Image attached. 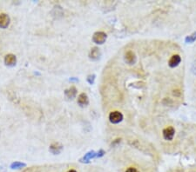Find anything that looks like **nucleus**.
Masks as SVG:
<instances>
[{
  "instance_id": "nucleus-1",
  "label": "nucleus",
  "mask_w": 196,
  "mask_h": 172,
  "mask_svg": "<svg viewBox=\"0 0 196 172\" xmlns=\"http://www.w3.org/2000/svg\"><path fill=\"white\" fill-rule=\"evenodd\" d=\"M107 38V35L103 31H97L92 36V41L97 44H103Z\"/></svg>"
},
{
  "instance_id": "nucleus-2",
  "label": "nucleus",
  "mask_w": 196,
  "mask_h": 172,
  "mask_svg": "<svg viewBox=\"0 0 196 172\" xmlns=\"http://www.w3.org/2000/svg\"><path fill=\"white\" fill-rule=\"evenodd\" d=\"M109 120L112 123L117 124L123 120V114L120 111H112L109 115Z\"/></svg>"
},
{
  "instance_id": "nucleus-3",
  "label": "nucleus",
  "mask_w": 196,
  "mask_h": 172,
  "mask_svg": "<svg viewBox=\"0 0 196 172\" xmlns=\"http://www.w3.org/2000/svg\"><path fill=\"white\" fill-rule=\"evenodd\" d=\"M162 134H163L164 139H166L167 141H171L172 139L173 138V136H174V134H175V130L172 126L167 127L163 130Z\"/></svg>"
},
{
  "instance_id": "nucleus-4",
  "label": "nucleus",
  "mask_w": 196,
  "mask_h": 172,
  "mask_svg": "<svg viewBox=\"0 0 196 172\" xmlns=\"http://www.w3.org/2000/svg\"><path fill=\"white\" fill-rule=\"evenodd\" d=\"M125 61L128 64H134L136 62V55L133 50H128L125 53Z\"/></svg>"
},
{
  "instance_id": "nucleus-5",
  "label": "nucleus",
  "mask_w": 196,
  "mask_h": 172,
  "mask_svg": "<svg viewBox=\"0 0 196 172\" xmlns=\"http://www.w3.org/2000/svg\"><path fill=\"white\" fill-rule=\"evenodd\" d=\"M10 22H11V19L7 14H5V13L0 14V28H2V29L7 28L10 25Z\"/></svg>"
},
{
  "instance_id": "nucleus-6",
  "label": "nucleus",
  "mask_w": 196,
  "mask_h": 172,
  "mask_svg": "<svg viewBox=\"0 0 196 172\" xmlns=\"http://www.w3.org/2000/svg\"><path fill=\"white\" fill-rule=\"evenodd\" d=\"M17 63V58L13 54H7L4 57V63L7 66H14Z\"/></svg>"
},
{
  "instance_id": "nucleus-7",
  "label": "nucleus",
  "mask_w": 196,
  "mask_h": 172,
  "mask_svg": "<svg viewBox=\"0 0 196 172\" xmlns=\"http://www.w3.org/2000/svg\"><path fill=\"white\" fill-rule=\"evenodd\" d=\"M89 57L92 60H98L101 57V51L100 50L98 49V47H93L92 49L90 51V54H89Z\"/></svg>"
},
{
  "instance_id": "nucleus-8",
  "label": "nucleus",
  "mask_w": 196,
  "mask_h": 172,
  "mask_svg": "<svg viewBox=\"0 0 196 172\" xmlns=\"http://www.w3.org/2000/svg\"><path fill=\"white\" fill-rule=\"evenodd\" d=\"M181 57L176 54V55L172 56L171 58H170L169 61H168V64H169V66H170L171 68H175V67H177V66L181 63Z\"/></svg>"
},
{
  "instance_id": "nucleus-9",
  "label": "nucleus",
  "mask_w": 196,
  "mask_h": 172,
  "mask_svg": "<svg viewBox=\"0 0 196 172\" xmlns=\"http://www.w3.org/2000/svg\"><path fill=\"white\" fill-rule=\"evenodd\" d=\"M78 103L79 105H80L81 107H85L87 106L89 103V98L87 97L86 93H81L79 94V98H78Z\"/></svg>"
},
{
  "instance_id": "nucleus-10",
  "label": "nucleus",
  "mask_w": 196,
  "mask_h": 172,
  "mask_svg": "<svg viewBox=\"0 0 196 172\" xmlns=\"http://www.w3.org/2000/svg\"><path fill=\"white\" fill-rule=\"evenodd\" d=\"M49 149L50 151H51L52 154H54V155H58V154H59V153L62 151L63 146H62L59 143H53V144H51Z\"/></svg>"
},
{
  "instance_id": "nucleus-11",
  "label": "nucleus",
  "mask_w": 196,
  "mask_h": 172,
  "mask_svg": "<svg viewBox=\"0 0 196 172\" xmlns=\"http://www.w3.org/2000/svg\"><path fill=\"white\" fill-rule=\"evenodd\" d=\"M65 95L68 99H73L77 95V89L74 86H71L65 90Z\"/></svg>"
},
{
  "instance_id": "nucleus-12",
  "label": "nucleus",
  "mask_w": 196,
  "mask_h": 172,
  "mask_svg": "<svg viewBox=\"0 0 196 172\" xmlns=\"http://www.w3.org/2000/svg\"><path fill=\"white\" fill-rule=\"evenodd\" d=\"M97 157V153H96L95 151H93V150H91V151H89L88 153H86V155L80 159V163H87L90 162V160L92 159V158H94V157Z\"/></svg>"
},
{
  "instance_id": "nucleus-13",
  "label": "nucleus",
  "mask_w": 196,
  "mask_h": 172,
  "mask_svg": "<svg viewBox=\"0 0 196 172\" xmlns=\"http://www.w3.org/2000/svg\"><path fill=\"white\" fill-rule=\"evenodd\" d=\"M24 167H25V163H20V162H14L11 165V168L12 170H18V169H22Z\"/></svg>"
},
{
  "instance_id": "nucleus-14",
  "label": "nucleus",
  "mask_w": 196,
  "mask_h": 172,
  "mask_svg": "<svg viewBox=\"0 0 196 172\" xmlns=\"http://www.w3.org/2000/svg\"><path fill=\"white\" fill-rule=\"evenodd\" d=\"M196 40V31H195L194 33H192L190 36H187V37L185 38V42L186 44H192L194 43Z\"/></svg>"
},
{
  "instance_id": "nucleus-15",
  "label": "nucleus",
  "mask_w": 196,
  "mask_h": 172,
  "mask_svg": "<svg viewBox=\"0 0 196 172\" xmlns=\"http://www.w3.org/2000/svg\"><path fill=\"white\" fill-rule=\"evenodd\" d=\"M94 80H95V75L92 74V75H89L87 77V82L90 84V85H92L94 83Z\"/></svg>"
},
{
  "instance_id": "nucleus-16",
  "label": "nucleus",
  "mask_w": 196,
  "mask_h": 172,
  "mask_svg": "<svg viewBox=\"0 0 196 172\" xmlns=\"http://www.w3.org/2000/svg\"><path fill=\"white\" fill-rule=\"evenodd\" d=\"M191 71L192 73L196 75V61L194 62V63L192 64V67H191Z\"/></svg>"
},
{
  "instance_id": "nucleus-17",
  "label": "nucleus",
  "mask_w": 196,
  "mask_h": 172,
  "mask_svg": "<svg viewBox=\"0 0 196 172\" xmlns=\"http://www.w3.org/2000/svg\"><path fill=\"white\" fill-rule=\"evenodd\" d=\"M105 154H106V152H105L103 149H99L98 152L97 153V157H103Z\"/></svg>"
},
{
  "instance_id": "nucleus-18",
  "label": "nucleus",
  "mask_w": 196,
  "mask_h": 172,
  "mask_svg": "<svg viewBox=\"0 0 196 172\" xmlns=\"http://www.w3.org/2000/svg\"><path fill=\"white\" fill-rule=\"evenodd\" d=\"M126 172H139L137 169H135V168H129V169H127Z\"/></svg>"
},
{
  "instance_id": "nucleus-19",
  "label": "nucleus",
  "mask_w": 196,
  "mask_h": 172,
  "mask_svg": "<svg viewBox=\"0 0 196 172\" xmlns=\"http://www.w3.org/2000/svg\"><path fill=\"white\" fill-rule=\"evenodd\" d=\"M68 172H77V171H76L75 170H70Z\"/></svg>"
}]
</instances>
